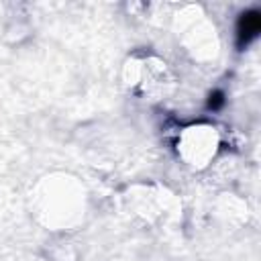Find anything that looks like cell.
Instances as JSON below:
<instances>
[{
    "label": "cell",
    "mask_w": 261,
    "mask_h": 261,
    "mask_svg": "<svg viewBox=\"0 0 261 261\" xmlns=\"http://www.w3.org/2000/svg\"><path fill=\"white\" fill-rule=\"evenodd\" d=\"M208 104H210V108H218V106L222 104V94L216 92L214 96H210V102H208Z\"/></svg>",
    "instance_id": "7a4b0ae2"
},
{
    "label": "cell",
    "mask_w": 261,
    "mask_h": 261,
    "mask_svg": "<svg viewBox=\"0 0 261 261\" xmlns=\"http://www.w3.org/2000/svg\"><path fill=\"white\" fill-rule=\"evenodd\" d=\"M259 27H261L259 12H247V14H243V18L239 22V39H241V43H247L249 39H253L259 33Z\"/></svg>",
    "instance_id": "6da1fadb"
}]
</instances>
